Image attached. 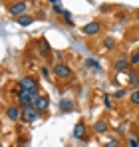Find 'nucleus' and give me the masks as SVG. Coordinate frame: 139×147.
I'll list each match as a JSON object with an SVG mask.
<instances>
[{
  "instance_id": "obj_10",
  "label": "nucleus",
  "mask_w": 139,
  "mask_h": 147,
  "mask_svg": "<svg viewBox=\"0 0 139 147\" xmlns=\"http://www.w3.org/2000/svg\"><path fill=\"white\" fill-rule=\"evenodd\" d=\"M113 68H115L117 74H123L127 68H129V60H127V58H119L115 64H113Z\"/></svg>"
},
{
  "instance_id": "obj_11",
  "label": "nucleus",
  "mask_w": 139,
  "mask_h": 147,
  "mask_svg": "<svg viewBox=\"0 0 139 147\" xmlns=\"http://www.w3.org/2000/svg\"><path fill=\"white\" fill-rule=\"evenodd\" d=\"M74 137L76 139H86V125L84 123H76L74 125Z\"/></svg>"
},
{
  "instance_id": "obj_13",
  "label": "nucleus",
  "mask_w": 139,
  "mask_h": 147,
  "mask_svg": "<svg viewBox=\"0 0 139 147\" xmlns=\"http://www.w3.org/2000/svg\"><path fill=\"white\" fill-rule=\"evenodd\" d=\"M18 24L20 26H30V24H34V18L28 16V14H22V16H18Z\"/></svg>"
},
{
  "instance_id": "obj_24",
  "label": "nucleus",
  "mask_w": 139,
  "mask_h": 147,
  "mask_svg": "<svg viewBox=\"0 0 139 147\" xmlns=\"http://www.w3.org/2000/svg\"><path fill=\"white\" fill-rule=\"evenodd\" d=\"M107 147H117V141H115V139H113V141H109V143H107Z\"/></svg>"
},
{
  "instance_id": "obj_1",
  "label": "nucleus",
  "mask_w": 139,
  "mask_h": 147,
  "mask_svg": "<svg viewBox=\"0 0 139 147\" xmlns=\"http://www.w3.org/2000/svg\"><path fill=\"white\" fill-rule=\"evenodd\" d=\"M16 99H18V107L22 105L24 107H30V105H34V101L38 99V92H28V90H18V96H16Z\"/></svg>"
},
{
  "instance_id": "obj_15",
  "label": "nucleus",
  "mask_w": 139,
  "mask_h": 147,
  "mask_svg": "<svg viewBox=\"0 0 139 147\" xmlns=\"http://www.w3.org/2000/svg\"><path fill=\"white\" fill-rule=\"evenodd\" d=\"M50 6H52V10H54L56 14H64V6H62V2H50Z\"/></svg>"
},
{
  "instance_id": "obj_18",
  "label": "nucleus",
  "mask_w": 139,
  "mask_h": 147,
  "mask_svg": "<svg viewBox=\"0 0 139 147\" xmlns=\"http://www.w3.org/2000/svg\"><path fill=\"white\" fill-rule=\"evenodd\" d=\"M139 84V76L135 72H129V86H137Z\"/></svg>"
},
{
  "instance_id": "obj_3",
  "label": "nucleus",
  "mask_w": 139,
  "mask_h": 147,
  "mask_svg": "<svg viewBox=\"0 0 139 147\" xmlns=\"http://www.w3.org/2000/svg\"><path fill=\"white\" fill-rule=\"evenodd\" d=\"M54 74H56V78H60V80H68V78H72V68H70L68 64L60 62V64H56Z\"/></svg>"
},
{
  "instance_id": "obj_9",
  "label": "nucleus",
  "mask_w": 139,
  "mask_h": 147,
  "mask_svg": "<svg viewBox=\"0 0 139 147\" xmlns=\"http://www.w3.org/2000/svg\"><path fill=\"white\" fill-rule=\"evenodd\" d=\"M34 107L38 109V111H46L48 107H50V99L46 96H38V99L34 101Z\"/></svg>"
},
{
  "instance_id": "obj_20",
  "label": "nucleus",
  "mask_w": 139,
  "mask_h": 147,
  "mask_svg": "<svg viewBox=\"0 0 139 147\" xmlns=\"http://www.w3.org/2000/svg\"><path fill=\"white\" fill-rule=\"evenodd\" d=\"M129 99H131L133 103H139V90H137V92H133V94L129 96Z\"/></svg>"
},
{
  "instance_id": "obj_28",
  "label": "nucleus",
  "mask_w": 139,
  "mask_h": 147,
  "mask_svg": "<svg viewBox=\"0 0 139 147\" xmlns=\"http://www.w3.org/2000/svg\"><path fill=\"white\" fill-rule=\"evenodd\" d=\"M137 143H139V141H137Z\"/></svg>"
},
{
  "instance_id": "obj_12",
  "label": "nucleus",
  "mask_w": 139,
  "mask_h": 147,
  "mask_svg": "<svg viewBox=\"0 0 139 147\" xmlns=\"http://www.w3.org/2000/svg\"><path fill=\"white\" fill-rule=\"evenodd\" d=\"M60 111H62V113H70V111H74V103H72L70 99H62V101H60Z\"/></svg>"
},
{
  "instance_id": "obj_22",
  "label": "nucleus",
  "mask_w": 139,
  "mask_h": 147,
  "mask_svg": "<svg viewBox=\"0 0 139 147\" xmlns=\"http://www.w3.org/2000/svg\"><path fill=\"white\" fill-rule=\"evenodd\" d=\"M103 101H105V107H111V99H109V96H105Z\"/></svg>"
},
{
  "instance_id": "obj_17",
  "label": "nucleus",
  "mask_w": 139,
  "mask_h": 147,
  "mask_svg": "<svg viewBox=\"0 0 139 147\" xmlns=\"http://www.w3.org/2000/svg\"><path fill=\"white\" fill-rule=\"evenodd\" d=\"M103 46H105V48H107V50H113V48H115V40L107 36V38L103 40Z\"/></svg>"
},
{
  "instance_id": "obj_8",
  "label": "nucleus",
  "mask_w": 139,
  "mask_h": 147,
  "mask_svg": "<svg viewBox=\"0 0 139 147\" xmlns=\"http://www.w3.org/2000/svg\"><path fill=\"white\" fill-rule=\"evenodd\" d=\"M38 54H40L42 58H50V54H52V48H50V44H48L44 38L38 40Z\"/></svg>"
},
{
  "instance_id": "obj_7",
  "label": "nucleus",
  "mask_w": 139,
  "mask_h": 147,
  "mask_svg": "<svg viewBox=\"0 0 139 147\" xmlns=\"http://www.w3.org/2000/svg\"><path fill=\"white\" fill-rule=\"evenodd\" d=\"M99 30H101V24H99V22H90V24H86L82 28V32H84L86 36H95Z\"/></svg>"
},
{
  "instance_id": "obj_5",
  "label": "nucleus",
  "mask_w": 139,
  "mask_h": 147,
  "mask_svg": "<svg viewBox=\"0 0 139 147\" xmlns=\"http://www.w3.org/2000/svg\"><path fill=\"white\" fill-rule=\"evenodd\" d=\"M8 12L12 14V16H22L24 12H26V2H10L8 4Z\"/></svg>"
},
{
  "instance_id": "obj_6",
  "label": "nucleus",
  "mask_w": 139,
  "mask_h": 147,
  "mask_svg": "<svg viewBox=\"0 0 139 147\" xmlns=\"http://www.w3.org/2000/svg\"><path fill=\"white\" fill-rule=\"evenodd\" d=\"M6 117H8L10 121H18V119H22V109H20L18 105L8 107V109H6Z\"/></svg>"
},
{
  "instance_id": "obj_23",
  "label": "nucleus",
  "mask_w": 139,
  "mask_h": 147,
  "mask_svg": "<svg viewBox=\"0 0 139 147\" xmlns=\"http://www.w3.org/2000/svg\"><path fill=\"white\" fill-rule=\"evenodd\" d=\"M123 96H125V92H123V90H119V92H115V98H123Z\"/></svg>"
},
{
  "instance_id": "obj_14",
  "label": "nucleus",
  "mask_w": 139,
  "mask_h": 147,
  "mask_svg": "<svg viewBox=\"0 0 139 147\" xmlns=\"http://www.w3.org/2000/svg\"><path fill=\"white\" fill-rule=\"evenodd\" d=\"M105 131H107V123L103 119H97L95 121V133H105Z\"/></svg>"
},
{
  "instance_id": "obj_19",
  "label": "nucleus",
  "mask_w": 139,
  "mask_h": 147,
  "mask_svg": "<svg viewBox=\"0 0 139 147\" xmlns=\"http://www.w3.org/2000/svg\"><path fill=\"white\" fill-rule=\"evenodd\" d=\"M129 64H139V50L131 54V58H129Z\"/></svg>"
},
{
  "instance_id": "obj_27",
  "label": "nucleus",
  "mask_w": 139,
  "mask_h": 147,
  "mask_svg": "<svg viewBox=\"0 0 139 147\" xmlns=\"http://www.w3.org/2000/svg\"><path fill=\"white\" fill-rule=\"evenodd\" d=\"M0 147H2V143H0Z\"/></svg>"
},
{
  "instance_id": "obj_16",
  "label": "nucleus",
  "mask_w": 139,
  "mask_h": 147,
  "mask_svg": "<svg viewBox=\"0 0 139 147\" xmlns=\"http://www.w3.org/2000/svg\"><path fill=\"white\" fill-rule=\"evenodd\" d=\"M86 66H88V68H92V70H95V72L99 70V64H97L93 58H88V60H86Z\"/></svg>"
},
{
  "instance_id": "obj_2",
  "label": "nucleus",
  "mask_w": 139,
  "mask_h": 147,
  "mask_svg": "<svg viewBox=\"0 0 139 147\" xmlns=\"http://www.w3.org/2000/svg\"><path fill=\"white\" fill-rule=\"evenodd\" d=\"M18 88L20 90H28V92H38V82L30 76H24L18 80Z\"/></svg>"
},
{
  "instance_id": "obj_25",
  "label": "nucleus",
  "mask_w": 139,
  "mask_h": 147,
  "mask_svg": "<svg viewBox=\"0 0 139 147\" xmlns=\"http://www.w3.org/2000/svg\"><path fill=\"white\" fill-rule=\"evenodd\" d=\"M129 143H131V147H139V143H137V141H135V139H131Z\"/></svg>"
},
{
  "instance_id": "obj_4",
  "label": "nucleus",
  "mask_w": 139,
  "mask_h": 147,
  "mask_svg": "<svg viewBox=\"0 0 139 147\" xmlns=\"http://www.w3.org/2000/svg\"><path fill=\"white\" fill-rule=\"evenodd\" d=\"M40 117V111L34 107V105H30V107H24L22 109V119L26 123H34L36 119Z\"/></svg>"
},
{
  "instance_id": "obj_26",
  "label": "nucleus",
  "mask_w": 139,
  "mask_h": 147,
  "mask_svg": "<svg viewBox=\"0 0 139 147\" xmlns=\"http://www.w3.org/2000/svg\"><path fill=\"white\" fill-rule=\"evenodd\" d=\"M137 20H139V12H137Z\"/></svg>"
},
{
  "instance_id": "obj_21",
  "label": "nucleus",
  "mask_w": 139,
  "mask_h": 147,
  "mask_svg": "<svg viewBox=\"0 0 139 147\" xmlns=\"http://www.w3.org/2000/svg\"><path fill=\"white\" fill-rule=\"evenodd\" d=\"M40 72H42V78H50V70L48 68H42Z\"/></svg>"
}]
</instances>
